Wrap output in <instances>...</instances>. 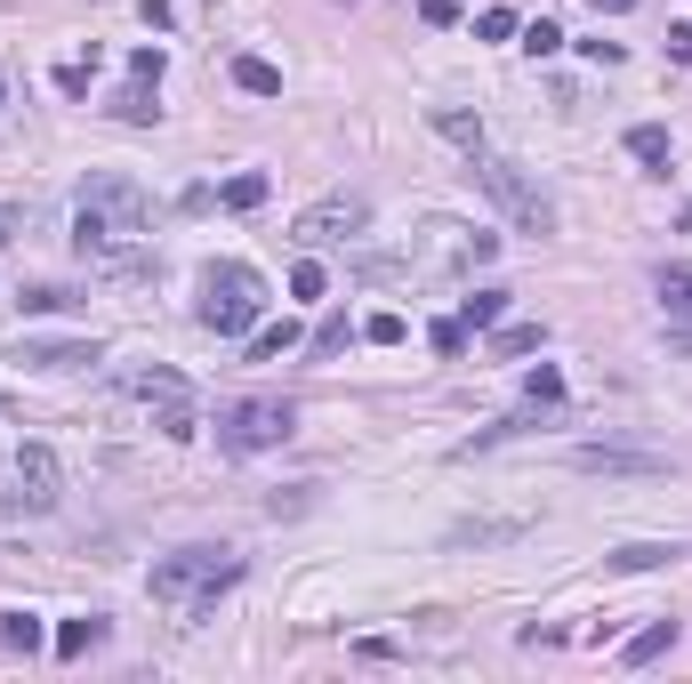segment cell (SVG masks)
I'll use <instances>...</instances> for the list:
<instances>
[{
  "label": "cell",
  "instance_id": "obj_23",
  "mask_svg": "<svg viewBox=\"0 0 692 684\" xmlns=\"http://www.w3.org/2000/svg\"><path fill=\"white\" fill-rule=\"evenodd\" d=\"M540 323H500V338H492V355H540Z\"/></svg>",
  "mask_w": 692,
  "mask_h": 684
},
{
  "label": "cell",
  "instance_id": "obj_12",
  "mask_svg": "<svg viewBox=\"0 0 692 684\" xmlns=\"http://www.w3.org/2000/svg\"><path fill=\"white\" fill-rule=\"evenodd\" d=\"M669 556H676V547H661V539H629V547H612L604 564H612V572H661Z\"/></svg>",
  "mask_w": 692,
  "mask_h": 684
},
{
  "label": "cell",
  "instance_id": "obj_17",
  "mask_svg": "<svg viewBox=\"0 0 692 684\" xmlns=\"http://www.w3.org/2000/svg\"><path fill=\"white\" fill-rule=\"evenodd\" d=\"M459 323H467V330H500V323H507V290H475V298H459Z\"/></svg>",
  "mask_w": 692,
  "mask_h": 684
},
{
  "label": "cell",
  "instance_id": "obj_33",
  "mask_svg": "<svg viewBox=\"0 0 692 684\" xmlns=\"http://www.w3.org/2000/svg\"><path fill=\"white\" fill-rule=\"evenodd\" d=\"M89 65H97V57H89ZM89 65H57V89H65V97H89Z\"/></svg>",
  "mask_w": 692,
  "mask_h": 684
},
{
  "label": "cell",
  "instance_id": "obj_35",
  "mask_svg": "<svg viewBox=\"0 0 692 684\" xmlns=\"http://www.w3.org/2000/svg\"><path fill=\"white\" fill-rule=\"evenodd\" d=\"M419 17L427 24H459V0H419Z\"/></svg>",
  "mask_w": 692,
  "mask_h": 684
},
{
  "label": "cell",
  "instance_id": "obj_26",
  "mask_svg": "<svg viewBox=\"0 0 692 684\" xmlns=\"http://www.w3.org/2000/svg\"><path fill=\"white\" fill-rule=\"evenodd\" d=\"M154 427H161L169 443H186V435H194L201 419H194V410H186V395H178V403H161V419H154Z\"/></svg>",
  "mask_w": 692,
  "mask_h": 684
},
{
  "label": "cell",
  "instance_id": "obj_30",
  "mask_svg": "<svg viewBox=\"0 0 692 684\" xmlns=\"http://www.w3.org/2000/svg\"><path fill=\"white\" fill-rule=\"evenodd\" d=\"M17 306H24V315H65L73 298H65V290H17Z\"/></svg>",
  "mask_w": 692,
  "mask_h": 684
},
{
  "label": "cell",
  "instance_id": "obj_1",
  "mask_svg": "<svg viewBox=\"0 0 692 684\" xmlns=\"http://www.w3.org/2000/svg\"><path fill=\"white\" fill-rule=\"evenodd\" d=\"M234 579H241L234 547H178V556L154 564V596L161 604H186L194 621H201V612H218V596L234 588Z\"/></svg>",
  "mask_w": 692,
  "mask_h": 684
},
{
  "label": "cell",
  "instance_id": "obj_22",
  "mask_svg": "<svg viewBox=\"0 0 692 684\" xmlns=\"http://www.w3.org/2000/svg\"><path fill=\"white\" fill-rule=\"evenodd\" d=\"M129 395H146V403H178V395H186V379H178V370H137Z\"/></svg>",
  "mask_w": 692,
  "mask_h": 684
},
{
  "label": "cell",
  "instance_id": "obj_5",
  "mask_svg": "<svg viewBox=\"0 0 692 684\" xmlns=\"http://www.w3.org/2000/svg\"><path fill=\"white\" fill-rule=\"evenodd\" d=\"M363 226H370V201L338 186V194H323V201H306V210L290 218V242H298V250H323V242H355Z\"/></svg>",
  "mask_w": 692,
  "mask_h": 684
},
{
  "label": "cell",
  "instance_id": "obj_31",
  "mask_svg": "<svg viewBox=\"0 0 692 684\" xmlns=\"http://www.w3.org/2000/svg\"><path fill=\"white\" fill-rule=\"evenodd\" d=\"M427 347H435V355H459V347H467V323H459V315H452V323H435V330H427Z\"/></svg>",
  "mask_w": 692,
  "mask_h": 684
},
{
  "label": "cell",
  "instance_id": "obj_9",
  "mask_svg": "<svg viewBox=\"0 0 692 684\" xmlns=\"http://www.w3.org/2000/svg\"><path fill=\"white\" fill-rule=\"evenodd\" d=\"M572 467H580V475H661L669 459H652V452H612V443H580Z\"/></svg>",
  "mask_w": 692,
  "mask_h": 684
},
{
  "label": "cell",
  "instance_id": "obj_3",
  "mask_svg": "<svg viewBox=\"0 0 692 684\" xmlns=\"http://www.w3.org/2000/svg\"><path fill=\"white\" fill-rule=\"evenodd\" d=\"M475 186L500 201V218H507L515 234H556V201H547V186L524 178L515 161H475Z\"/></svg>",
  "mask_w": 692,
  "mask_h": 684
},
{
  "label": "cell",
  "instance_id": "obj_32",
  "mask_svg": "<svg viewBox=\"0 0 692 684\" xmlns=\"http://www.w3.org/2000/svg\"><path fill=\"white\" fill-rule=\"evenodd\" d=\"M475 32H483V41H507V32H515V9H483Z\"/></svg>",
  "mask_w": 692,
  "mask_h": 684
},
{
  "label": "cell",
  "instance_id": "obj_37",
  "mask_svg": "<svg viewBox=\"0 0 692 684\" xmlns=\"http://www.w3.org/2000/svg\"><path fill=\"white\" fill-rule=\"evenodd\" d=\"M587 9H604V17H620V9H636V0H587Z\"/></svg>",
  "mask_w": 692,
  "mask_h": 684
},
{
  "label": "cell",
  "instance_id": "obj_13",
  "mask_svg": "<svg viewBox=\"0 0 692 684\" xmlns=\"http://www.w3.org/2000/svg\"><path fill=\"white\" fill-rule=\"evenodd\" d=\"M234 89H250V97H283V65H266V57H234Z\"/></svg>",
  "mask_w": 692,
  "mask_h": 684
},
{
  "label": "cell",
  "instance_id": "obj_6",
  "mask_svg": "<svg viewBox=\"0 0 692 684\" xmlns=\"http://www.w3.org/2000/svg\"><path fill=\"white\" fill-rule=\"evenodd\" d=\"M81 210H97L113 234H129V242H146V226H154V201H146V186H137V178H113V169L81 186Z\"/></svg>",
  "mask_w": 692,
  "mask_h": 684
},
{
  "label": "cell",
  "instance_id": "obj_24",
  "mask_svg": "<svg viewBox=\"0 0 692 684\" xmlns=\"http://www.w3.org/2000/svg\"><path fill=\"white\" fill-rule=\"evenodd\" d=\"M661 298H669V315L692 323V274H684V266H661Z\"/></svg>",
  "mask_w": 692,
  "mask_h": 684
},
{
  "label": "cell",
  "instance_id": "obj_14",
  "mask_svg": "<svg viewBox=\"0 0 692 684\" xmlns=\"http://www.w3.org/2000/svg\"><path fill=\"white\" fill-rule=\"evenodd\" d=\"M97 644H106V621H97V612L89 621H65L57 628V661H81V653H97Z\"/></svg>",
  "mask_w": 692,
  "mask_h": 684
},
{
  "label": "cell",
  "instance_id": "obj_34",
  "mask_svg": "<svg viewBox=\"0 0 692 684\" xmlns=\"http://www.w3.org/2000/svg\"><path fill=\"white\" fill-rule=\"evenodd\" d=\"M161 65H169L161 49H137V57H129V73H137V81H161Z\"/></svg>",
  "mask_w": 692,
  "mask_h": 684
},
{
  "label": "cell",
  "instance_id": "obj_19",
  "mask_svg": "<svg viewBox=\"0 0 692 684\" xmlns=\"http://www.w3.org/2000/svg\"><path fill=\"white\" fill-rule=\"evenodd\" d=\"M298 347V323L283 315V323H266V330H250V363H274V355H290Z\"/></svg>",
  "mask_w": 692,
  "mask_h": 684
},
{
  "label": "cell",
  "instance_id": "obj_25",
  "mask_svg": "<svg viewBox=\"0 0 692 684\" xmlns=\"http://www.w3.org/2000/svg\"><path fill=\"white\" fill-rule=\"evenodd\" d=\"M323 290H330V274H323L315 258H298V266H290V298H323Z\"/></svg>",
  "mask_w": 692,
  "mask_h": 684
},
{
  "label": "cell",
  "instance_id": "obj_15",
  "mask_svg": "<svg viewBox=\"0 0 692 684\" xmlns=\"http://www.w3.org/2000/svg\"><path fill=\"white\" fill-rule=\"evenodd\" d=\"M41 621H32V612H0V653H41Z\"/></svg>",
  "mask_w": 692,
  "mask_h": 684
},
{
  "label": "cell",
  "instance_id": "obj_2",
  "mask_svg": "<svg viewBox=\"0 0 692 684\" xmlns=\"http://www.w3.org/2000/svg\"><path fill=\"white\" fill-rule=\"evenodd\" d=\"M266 315V282H258V266H241V258H210L201 266V330H218V338H250Z\"/></svg>",
  "mask_w": 692,
  "mask_h": 684
},
{
  "label": "cell",
  "instance_id": "obj_18",
  "mask_svg": "<svg viewBox=\"0 0 692 684\" xmlns=\"http://www.w3.org/2000/svg\"><path fill=\"white\" fill-rule=\"evenodd\" d=\"M524 403H532V410H564V370H556V363L524 370Z\"/></svg>",
  "mask_w": 692,
  "mask_h": 684
},
{
  "label": "cell",
  "instance_id": "obj_21",
  "mask_svg": "<svg viewBox=\"0 0 692 684\" xmlns=\"http://www.w3.org/2000/svg\"><path fill=\"white\" fill-rule=\"evenodd\" d=\"M435 129H443V137H452V146H467V153H483V121H475V113H459V106H443V113H435Z\"/></svg>",
  "mask_w": 692,
  "mask_h": 684
},
{
  "label": "cell",
  "instance_id": "obj_10",
  "mask_svg": "<svg viewBox=\"0 0 692 684\" xmlns=\"http://www.w3.org/2000/svg\"><path fill=\"white\" fill-rule=\"evenodd\" d=\"M669 644H676V621H652V628H636L629 644H620V668H652Z\"/></svg>",
  "mask_w": 692,
  "mask_h": 684
},
{
  "label": "cell",
  "instance_id": "obj_16",
  "mask_svg": "<svg viewBox=\"0 0 692 684\" xmlns=\"http://www.w3.org/2000/svg\"><path fill=\"white\" fill-rule=\"evenodd\" d=\"M629 153H636L644 169H669V153H676V146H669V129H661V121H636V129H629Z\"/></svg>",
  "mask_w": 692,
  "mask_h": 684
},
{
  "label": "cell",
  "instance_id": "obj_27",
  "mask_svg": "<svg viewBox=\"0 0 692 684\" xmlns=\"http://www.w3.org/2000/svg\"><path fill=\"white\" fill-rule=\"evenodd\" d=\"M346 338H355V323H346V315H323V330H315V355H346Z\"/></svg>",
  "mask_w": 692,
  "mask_h": 684
},
{
  "label": "cell",
  "instance_id": "obj_36",
  "mask_svg": "<svg viewBox=\"0 0 692 684\" xmlns=\"http://www.w3.org/2000/svg\"><path fill=\"white\" fill-rule=\"evenodd\" d=\"M669 57H676V65H692V24H669Z\"/></svg>",
  "mask_w": 692,
  "mask_h": 684
},
{
  "label": "cell",
  "instance_id": "obj_8",
  "mask_svg": "<svg viewBox=\"0 0 692 684\" xmlns=\"http://www.w3.org/2000/svg\"><path fill=\"white\" fill-rule=\"evenodd\" d=\"M17 363L24 370H81V363H97V338H17Z\"/></svg>",
  "mask_w": 692,
  "mask_h": 684
},
{
  "label": "cell",
  "instance_id": "obj_38",
  "mask_svg": "<svg viewBox=\"0 0 692 684\" xmlns=\"http://www.w3.org/2000/svg\"><path fill=\"white\" fill-rule=\"evenodd\" d=\"M0 89H9V81H0Z\"/></svg>",
  "mask_w": 692,
  "mask_h": 684
},
{
  "label": "cell",
  "instance_id": "obj_29",
  "mask_svg": "<svg viewBox=\"0 0 692 684\" xmlns=\"http://www.w3.org/2000/svg\"><path fill=\"white\" fill-rule=\"evenodd\" d=\"M524 49H532V57H556V49H564V32L540 17V24H524Z\"/></svg>",
  "mask_w": 692,
  "mask_h": 684
},
{
  "label": "cell",
  "instance_id": "obj_11",
  "mask_svg": "<svg viewBox=\"0 0 692 684\" xmlns=\"http://www.w3.org/2000/svg\"><path fill=\"white\" fill-rule=\"evenodd\" d=\"M161 81H129V89H113V121H137V129H146V121H161V97H154Z\"/></svg>",
  "mask_w": 692,
  "mask_h": 684
},
{
  "label": "cell",
  "instance_id": "obj_20",
  "mask_svg": "<svg viewBox=\"0 0 692 684\" xmlns=\"http://www.w3.org/2000/svg\"><path fill=\"white\" fill-rule=\"evenodd\" d=\"M274 194L266 169H241V178H226V210H258V201Z\"/></svg>",
  "mask_w": 692,
  "mask_h": 684
},
{
  "label": "cell",
  "instance_id": "obj_4",
  "mask_svg": "<svg viewBox=\"0 0 692 684\" xmlns=\"http://www.w3.org/2000/svg\"><path fill=\"white\" fill-rule=\"evenodd\" d=\"M290 427H298V410L283 395H250V403L218 410V452H234V459L274 452V443H290Z\"/></svg>",
  "mask_w": 692,
  "mask_h": 684
},
{
  "label": "cell",
  "instance_id": "obj_28",
  "mask_svg": "<svg viewBox=\"0 0 692 684\" xmlns=\"http://www.w3.org/2000/svg\"><path fill=\"white\" fill-rule=\"evenodd\" d=\"M363 338H370V347H403V315H395V306H387V315H370Z\"/></svg>",
  "mask_w": 692,
  "mask_h": 684
},
{
  "label": "cell",
  "instance_id": "obj_7",
  "mask_svg": "<svg viewBox=\"0 0 692 684\" xmlns=\"http://www.w3.org/2000/svg\"><path fill=\"white\" fill-rule=\"evenodd\" d=\"M17 499L32 507V516H49V507L65 499V475H57L49 443H17Z\"/></svg>",
  "mask_w": 692,
  "mask_h": 684
}]
</instances>
